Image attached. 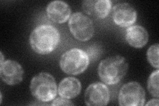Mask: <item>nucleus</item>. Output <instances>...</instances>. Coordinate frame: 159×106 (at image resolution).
<instances>
[{"label":"nucleus","mask_w":159,"mask_h":106,"mask_svg":"<svg viewBox=\"0 0 159 106\" xmlns=\"http://www.w3.org/2000/svg\"><path fill=\"white\" fill-rule=\"evenodd\" d=\"M61 35L52 25H41L34 29L30 35L32 49L39 54H47L55 50L60 43Z\"/></svg>","instance_id":"nucleus-1"},{"label":"nucleus","mask_w":159,"mask_h":106,"mask_svg":"<svg viewBox=\"0 0 159 106\" xmlns=\"http://www.w3.org/2000/svg\"><path fill=\"white\" fill-rule=\"evenodd\" d=\"M128 70L126 59L121 56H113L103 60L99 63L98 72L102 81L108 85L120 82Z\"/></svg>","instance_id":"nucleus-2"},{"label":"nucleus","mask_w":159,"mask_h":106,"mask_svg":"<svg viewBox=\"0 0 159 106\" xmlns=\"http://www.w3.org/2000/svg\"><path fill=\"white\" fill-rule=\"evenodd\" d=\"M30 90L33 96L42 102H51L57 94L55 79L47 72H41L33 77Z\"/></svg>","instance_id":"nucleus-3"},{"label":"nucleus","mask_w":159,"mask_h":106,"mask_svg":"<svg viewBox=\"0 0 159 106\" xmlns=\"http://www.w3.org/2000/svg\"><path fill=\"white\" fill-rule=\"evenodd\" d=\"M89 62L88 54L84 50L74 48L64 53L60 60V67L64 72L78 75L87 69Z\"/></svg>","instance_id":"nucleus-4"},{"label":"nucleus","mask_w":159,"mask_h":106,"mask_svg":"<svg viewBox=\"0 0 159 106\" xmlns=\"http://www.w3.org/2000/svg\"><path fill=\"white\" fill-rule=\"evenodd\" d=\"M68 26L73 36L80 41H88L94 34V26L92 19L81 12L72 15Z\"/></svg>","instance_id":"nucleus-5"},{"label":"nucleus","mask_w":159,"mask_h":106,"mask_svg":"<svg viewBox=\"0 0 159 106\" xmlns=\"http://www.w3.org/2000/svg\"><path fill=\"white\" fill-rule=\"evenodd\" d=\"M118 100L122 106H142L145 102V92L139 83L129 82L121 88Z\"/></svg>","instance_id":"nucleus-6"},{"label":"nucleus","mask_w":159,"mask_h":106,"mask_svg":"<svg viewBox=\"0 0 159 106\" xmlns=\"http://www.w3.org/2000/svg\"><path fill=\"white\" fill-rule=\"evenodd\" d=\"M84 98L88 105H106L109 102L110 94L106 85L101 82H95L88 87Z\"/></svg>","instance_id":"nucleus-7"},{"label":"nucleus","mask_w":159,"mask_h":106,"mask_svg":"<svg viewBox=\"0 0 159 106\" xmlns=\"http://www.w3.org/2000/svg\"><path fill=\"white\" fill-rule=\"evenodd\" d=\"M23 67L17 62L7 60L0 64V76L3 81L10 85L21 82L23 78Z\"/></svg>","instance_id":"nucleus-8"},{"label":"nucleus","mask_w":159,"mask_h":106,"mask_svg":"<svg viewBox=\"0 0 159 106\" xmlns=\"http://www.w3.org/2000/svg\"><path fill=\"white\" fill-rule=\"evenodd\" d=\"M112 16L113 21L116 25L127 27L135 23L137 14L135 9L131 4L121 3L113 7Z\"/></svg>","instance_id":"nucleus-9"},{"label":"nucleus","mask_w":159,"mask_h":106,"mask_svg":"<svg viewBox=\"0 0 159 106\" xmlns=\"http://www.w3.org/2000/svg\"><path fill=\"white\" fill-rule=\"evenodd\" d=\"M112 3L109 0H86L82 2V8L89 16L103 19L111 11Z\"/></svg>","instance_id":"nucleus-10"},{"label":"nucleus","mask_w":159,"mask_h":106,"mask_svg":"<svg viewBox=\"0 0 159 106\" xmlns=\"http://www.w3.org/2000/svg\"><path fill=\"white\" fill-rule=\"evenodd\" d=\"M48 17L57 23L66 22L70 17L71 9L68 5L62 1H53L47 7Z\"/></svg>","instance_id":"nucleus-11"},{"label":"nucleus","mask_w":159,"mask_h":106,"mask_svg":"<svg viewBox=\"0 0 159 106\" xmlns=\"http://www.w3.org/2000/svg\"><path fill=\"white\" fill-rule=\"evenodd\" d=\"M125 39L131 47L140 48L147 43L148 34L147 30L141 25H134L127 29Z\"/></svg>","instance_id":"nucleus-12"},{"label":"nucleus","mask_w":159,"mask_h":106,"mask_svg":"<svg viewBox=\"0 0 159 106\" xmlns=\"http://www.w3.org/2000/svg\"><path fill=\"white\" fill-rule=\"evenodd\" d=\"M81 83L77 78L67 77L60 82L58 92L61 98L70 99L78 96L81 92Z\"/></svg>","instance_id":"nucleus-13"},{"label":"nucleus","mask_w":159,"mask_h":106,"mask_svg":"<svg viewBox=\"0 0 159 106\" xmlns=\"http://www.w3.org/2000/svg\"><path fill=\"white\" fill-rule=\"evenodd\" d=\"M158 70L154 71L148 80L147 88L149 92L153 96L158 98Z\"/></svg>","instance_id":"nucleus-14"},{"label":"nucleus","mask_w":159,"mask_h":106,"mask_svg":"<svg viewBox=\"0 0 159 106\" xmlns=\"http://www.w3.org/2000/svg\"><path fill=\"white\" fill-rule=\"evenodd\" d=\"M158 44H152L147 50V60L153 67L158 68L159 62H158Z\"/></svg>","instance_id":"nucleus-15"},{"label":"nucleus","mask_w":159,"mask_h":106,"mask_svg":"<svg viewBox=\"0 0 159 106\" xmlns=\"http://www.w3.org/2000/svg\"><path fill=\"white\" fill-rule=\"evenodd\" d=\"M74 104L70 102L69 99H65L63 98H58L54 99L52 103V105H73Z\"/></svg>","instance_id":"nucleus-16"},{"label":"nucleus","mask_w":159,"mask_h":106,"mask_svg":"<svg viewBox=\"0 0 159 106\" xmlns=\"http://www.w3.org/2000/svg\"><path fill=\"white\" fill-rule=\"evenodd\" d=\"M146 105H158V99H151L149 101L148 103L146 104Z\"/></svg>","instance_id":"nucleus-17"},{"label":"nucleus","mask_w":159,"mask_h":106,"mask_svg":"<svg viewBox=\"0 0 159 106\" xmlns=\"http://www.w3.org/2000/svg\"><path fill=\"white\" fill-rule=\"evenodd\" d=\"M0 54H1V62L0 63H3L5 60H4V57H3V54H2V53H0Z\"/></svg>","instance_id":"nucleus-18"}]
</instances>
